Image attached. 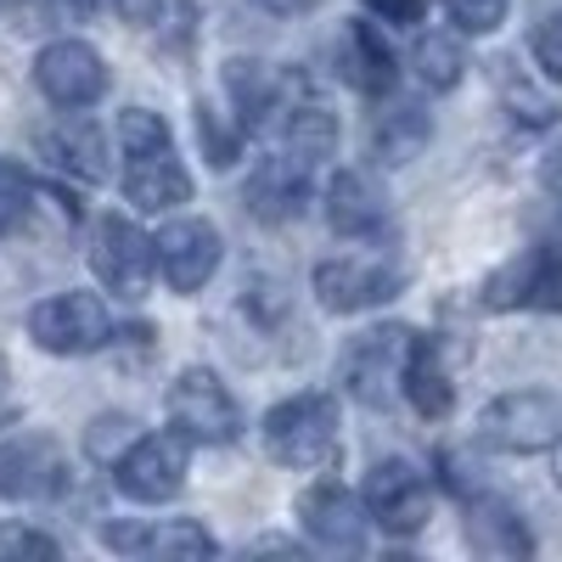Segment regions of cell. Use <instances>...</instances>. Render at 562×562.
Listing matches in <instances>:
<instances>
[{
    "label": "cell",
    "instance_id": "10",
    "mask_svg": "<svg viewBox=\"0 0 562 562\" xmlns=\"http://www.w3.org/2000/svg\"><path fill=\"white\" fill-rule=\"evenodd\" d=\"M411 338L405 326H378V333H366L349 344L344 355V383L360 405L371 411H383L400 400V378H405V355H411Z\"/></svg>",
    "mask_w": 562,
    "mask_h": 562
},
{
    "label": "cell",
    "instance_id": "2",
    "mask_svg": "<svg viewBox=\"0 0 562 562\" xmlns=\"http://www.w3.org/2000/svg\"><path fill=\"white\" fill-rule=\"evenodd\" d=\"M265 445L281 467H326L338 450V400L333 394H293L265 416Z\"/></svg>",
    "mask_w": 562,
    "mask_h": 562
},
{
    "label": "cell",
    "instance_id": "1",
    "mask_svg": "<svg viewBox=\"0 0 562 562\" xmlns=\"http://www.w3.org/2000/svg\"><path fill=\"white\" fill-rule=\"evenodd\" d=\"M119 153H124V198L140 214H164V209L192 198V175H186V164L175 153V135H169L164 113L130 108L119 119Z\"/></svg>",
    "mask_w": 562,
    "mask_h": 562
},
{
    "label": "cell",
    "instance_id": "7",
    "mask_svg": "<svg viewBox=\"0 0 562 562\" xmlns=\"http://www.w3.org/2000/svg\"><path fill=\"white\" fill-rule=\"evenodd\" d=\"M90 270L102 276V288L119 299H140L158 270V243L124 214H102L97 237H90Z\"/></svg>",
    "mask_w": 562,
    "mask_h": 562
},
{
    "label": "cell",
    "instance_id": "3",
    "mask_svg": "<svg viewBox=\"0 0 562 562\" xmlns=\"http://www.w3.org/2000/svg\"><path fill=\"white\" fill-rule=\"evenodd\" d=\"M479 439L490 450H506V456H535V450H551L562 439V394L551 389H524V394H501L484 405L479 416Z\"/></svg>",
    "mask_w": 562,
    "mask_h": 562
},
{
    "label": "cell",
    "instance_id": "16",
    "mask_svg": "<svg viewBox=\"0 0 562 562\" xmlns=\"http://www.w3.org/2000/svg\"><path fill=\"white\" fill-rule=\"evenodd\" d=\"M326 220H333L338 237H378L389 225V198L383 186L360 175V169H344L333 186H326Z\"/></svg>",
    "mask_w": 562,
    "mask_h": 562
},
{
    "label": "cell",
    "instance_id": "18",
    "mask_svg": "<svg viewBox=\"0 0 562 562\" xmlns=\"http://www.w3.org/2000/svg\"><path fill=\"white\" fill-rule=\"evenodd\" d=\"M400 394H405L422 416H445V411L456 405V383H450V371H445V349H439L434 338H411Z\"/></svg>",
    "mask_w": 562,
    "mask_h": 562
},
{
    "label": "cell",
    "instance_id": "21",
    "mask_svg": "<svg viewBox=\"0 0 562 562\" xmlns=\"http://www.w3.org/2000/svg\"><path fill=\"white\" fill-rule=\"evenodd\" d=\"M108 546L119 551H153V557H214V540L198 529V524H169V529H124V524H108Z\"/></svg>",
    "mask_w": 562,
    "mask_h": 562
},
{
    "label": "cell",
    "instance_id": "33",
    "mask_svg": "<svg viewBox=\"0 0 562 562\" xmlns=\"http://www.w3.org/2000/svg\"><path fill=\"white\" fill-rule=\"evenodd\" d=\"M259 7H265V12H310L315 0H259Z\"/></svg>",
    "mask_w": 562,
    "mask_h": 562
},
{
    "label": "cell",
    "instance_id": "30",
    "mask_svg": "<svg viewBox=\"0 0 562 562\" xmlns=\"http://www.w3.org/2000/svg\"><path fill=\"white\" fill-rule=\"evenodd\" d=\"M0 551H29V557H57V540H45V535H0Z\"/></svg>",
    "mask_w": 562,
    "mask_h": 562
},
{
    "label": "cell",
    "instance_id": "6",
    "mask_svg": "<svg viewBox=\"0 0 562 562\" xmlns=\"http://www.w3.org/2000/svg\"><path fill=\"white\" fill-rule=\"evenodd\" d=\"M169 422H175V434H186V445H231L243 434L237 400L225 394V383L209 366H192L169 383Z\"/></svg>",
    "mask_w": 562,
    "mask_h": 562
},
{
    "label": "cell",
    "instance_id": "15",
    "mask_svg": "<svg viewBox=\"0 0 562 562\" xmlns=\"http://www.w3.org/2000/svg\"><path fill=\"white\" fill-rule=\"evenodd\" d=\"M299 524L326 551H360L366 546V501L344 484H310L299 495Z\"/></svg>",
    "mask_w": 562,
    "mask_h": 562
},
{
    "label": "cell",
    "instance_id": "28",
    "mask_svg": "<svg viewBox=\"0 0 562 562\" xmlns=\"http://www.w3.org/2000/svg\"><path fill=\"white\" fill-rule=\"evenodd\" d=\"M371 12V23H389V29H416L428 18V0H360Z\"/></svg>",
    "mask_w": 562,
    "mask_h": 562
},
{
    "label": "cell",
    "instance_id": "20",
    "mask_svg": "<svg viewBox=\"0 0 562 562\" xmlns=\"http://www.w3.org/2000/svg\"><path fill=\"white\" fill-rule=\"evenodd\" d=\"M344 63H349V85L366 90V97H383L394 90V52L383 45V34L371 23H355L344 40Z\"/></svg>",
    "mask_w": 562,
    "mask_h": 562
},
{
    "label": "cell",
    "instance_id": "29",
    "mask_svg": "<svg viewBox=\"0 0 562 562\" xmlns=\"http://www.w3.org/2000/svg\"><path fill=\"white\" fill-rule=\"evenodd\" d=\"M119 439H135V422L130 416H102V422H90V456L97 461H119Z\"/></svg>",
    "mask_w": 562,
    "mask_h": 562
},
{
    "label": "cell",
    "instance_id": "8",
    "mask_svg": "<svg viewBox=\"0 0 562 562\" xmlns=\"http://www.w3.org/2000/svg\"><path fill=\"white\" fill-rule=\"evenodd\" d=\"M113 479L140 506L175 501L186 484V434H175V428L169 434H135L130 450L113 461Z\"/></svg>",
    "mask_w": 562,
    "mask_h": 562
},
{
    "label": "cell",
    "instance_id": "14",
    "mask_svg": "<svg viewBox=\"0 0 562 562\" xmlns=\"http://www.w3.org/2000/svg\"><path fill=\"white\" fill-rule=\"evenodd\" d=\"M63 490V450L45 434H7L0 439V495L7 501H45Z\"/></svg>",
    "mask_w": 562,
    "mask_h": 562
},
{
    "label": "cell",
    "instance_id": "13",
    "mask_svg": "<svg viewBox=\"0 0 562 562\" xmlns=\"http://www.w3.org/2000/svg\"><path fill=\"white\" fill-rule=\"evenodd\" d=\"M158 270L175 293H203L209 276L220 270V231L198 214L169 220L158 231Z\"/></svg>",
    "mask_w": 562,
    "mask_h": 562
},
{
    "label": "cell",
    "instance_id": "24",
    "mask_svg": "<svg viewBox=\"0 0 562 562\" xmlns=\"http://www.w3.org/2000/svg\"><path fill=\"white\" fill-rule=\"evenodd\" d=\"M422 140H428V119H422L416 108H394V113L383 119V130H378V153H383L389 164H405Z\"/></svg>",
    "mask_w": 562,
    "mask_h": 562
},
{
    "label": "cell",
    "instance_id": "35",
    "mask_svg": "<svg viewBox=\"0 0 562 562\" xmlns=\"http://www.w3.org/2000/svg\"><path fill=\"white\" fill-rule=\"evenodd\" d=\"M551 450H557V490H562V439H557Z\"/></svg>",
    "mask_w": 562,
    "mask_h": 562
},
{
    "label": "cell",
    "instance_id": "36",
    "mask_svg": "<svg viewBox=\"0 0 562 562\" xmlns=\"http://www.w3.org/2000/svg\"><path fill=\"white\" fill-rule=\"evenodd\" d=\"M79 7H90V12H102V7H113V0H79Z\"/></svg>",
    "mask_w": 562,
    "mask_h": 562
},
{
    "label": "cell",
    "instance_id": "4",
    "mask_svg": "<svg viewBox=\"0 0 562 562\" xmlns=\"http://www.w3.org/2000/svg\"><path fill=\"white\" fill-rule=\"evenodd\" d=\"M400 288H405V270L383 248H355V254H338V259L315 265V293H321L326 310H338V315L389 304Z\"/></svg>",
    "mask_w": 562,
    "mask_h": 562
},
{
    "label": "cell",
    "instance_id": "27",
    "mask_svg": "<svg viewBox=\"0 0 562 562\" xmlns=\"http://www.w3.org/2000/svg\"><path fill=\"white\" fill-rule=\"evenodd\" d=\"M529 52H535V63H540V74H546V79H562V12H551V18H540V23H535Z\"/></svg>",
    "mask_w": 562,
    "mask_h": 562
},
{
    "label": "cell",
    "instance_id": "12",
    "mask_svg": "<svg viewBox=\"0 0 562 562\" xmlns=\"http://www.w3.org/2000/svg\"><path fill=\"white\" fill-rule=\"evenodd\" d=\"M34 85L45 90V102L57 108H90L108 90V63L97 45L85 40H52L34 57Z\"/></svg>",
    "mask_w": 562,
    "mask_h": 562
},
{
    "label": "cell",
    "instance_id": "31",
    "mask_svg": "<svg viewBox=\"0 0 562 562\" xmlns=\"http://www.w3.org/2000/svg\"><path fill=\"white\" fill-rule=\"evenodd\" d=\"M113 12H119L124 23H158L164 0H113Z\"/></svg>",
    "mask_w": 562,
    "mask_h": 562
},
{
    "label": "cell",
    "instance_id": "34",
    "mask_svg": "<svg viewBox=\"0 0 562 562\" xmlns=\"http://www.w3.org/2000/svg\"><path fill=\"white\" fill-rule=\"evenodd\" d=\"M7 400H12V371H7V360H0V416H7Z\"/></svg>",
    "mask_w": 562,
    "mask_h": 562
},
{
    "label": "cell",
    "instance_id": "26",
    "mask_svg": "<svg viewBox=\"0 0 562 562\" xmlns=\"http://www.w3.org/2000/svg\"><path fill=\"white\" fill-rule=\"evenodd\" d=\"M445 7H450V23H456L461 34H495V29L506 23L512 0H445Z\"/></svg>",
    "mask_w": 562,
    "mask_h": 562
},
{
    "label": "cell",
    "instance_id": "22",
    "mask_svg": "<svg viewBox=\"0 0 562 562\" xmlns=\"http://www.w3.org/2000/svg\"><path fill=\"white\" fill-rule=\"evenodd\" d=\"M45 153H52V164H57V169H68V175H79V180H102V175H108V158H102V130H97V124H85V119L57 124L52 135H45Z\"/></svg>",
    "mask_w": 562,
    "mask_h": 562
},
{
    "label": "cell",
    "instance_id": "32",
    "mask_svg": "<svg viewBox=\"0 0 562 562\" xmlns=\"http://www.w3.org/2000/svg\"><path fill=\"white\" fill-rule=\"evenodd\" d=\"M540 180H546V192L562 203V140H557V147L546 153V164H540Z\"/></svg>",
    "mask_w": 562,
    "mask_h": 562
},
{
    "label": "cell",
    "instance_id": "19",
    "mask_svg": "<svg viewBox=\"0 0 562 562\" xmlns=\"http://www.w3.org/2000/svg\"><path fill=\"white\" fill-rule=\"evenodd\" d=\"M467 540L484 557H529L535 551V540L518 524V512L501 506V501H473V512H467Z\"/></svg>",
    "mask_w": 562,
    "mask_h": 562
},
{
    "label": "cell",
    "instance_id": "23",
    "mask_svg": "<svg viewBox=\"0 0 562 562\" xmlns=\"http://www.w3.org/2000/svg\"><path fill=\"white\" fill-rule=\"evenodd\" d=\"M411 68H416V79L428 90H456L461 74H467V57H461L456 34H422L416 52H411Z\"/></svg>",
    "mask_w": 562,
    "mask_h": 562
},
{
    "label": "cell",
    "instance_id": "25",
    "mask_svg": "<svg viewBox=\"0 0 562 562\" xmlns=\"http://www.w3.org/2000/svg\"><path fill=\"white\" fill-rule=\"evenodd\" d=\"M29 214H34V180L18 164H0V237L23 231Z\"/></svg>",
    "mask_w": 562,
    "mask_h": 562
},
{
    "label": "cell",
    "instance_id": "11",
    "mask_svg": "<svg viewBox=\"0 0 562 562\" xmlns=\"http://www.w3.org/2000/svg\"><path fill=\"white\" fill-rule=\"evenodd\" d=\"M490 310H562V243H540L501 265L484 288Z\"/></svg>",
    "mask_w": 562,
    "mask_h": 562
},
{
    "label": "cell",
    "instance_id": "5",
    "mask_svg": "<svg viewBox=\"0 0 562 562\" xmlns=\"http://www.w3.org/2000/svg\"><path fill=\"white\" fill-rule=\"evenodd\" d=\"M29 338L52 355H97L113 344V315L97 293H57L29 310Z\"/></svg>",
    "mask_w": 562,
    "mask_h": 562
},
{
    "label": "cell",
    "instance_id": "9",
    "mask_svg": "<svg viewBox=\"0 0 562 562\" xmlns=\"http://www.w3.org/2000/svg\"><path fill=\"white\" fill-rule=\"evenodd\" d=\"M360 501H366V518L378 524L383 535H416V529H428V518H434V490H428V479H422L411 461H378L366 473Z\"/></svg>",
    "mask_w": 562,
    "mask_h": 562
},
{
    "label": "cell",
    "instance_id": "17",
    "mask_svg": "<svg viewBox=\"0 0 562 562\" xmlns=\"http://www.w3.org/2000/svg\"><path fill=\"white\" fill-rule=\"evenodd\" d=\"M310 175H315V169L293 164L288 153L265 158V164L254 169V180H248V209H254L259 220H293V214H304V203H310Z\"/></svg>",
    "mask_w": 562,
    "mask_h": 562
}]
</instances>
